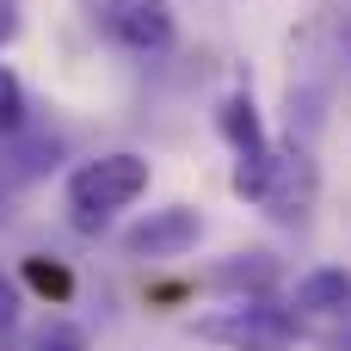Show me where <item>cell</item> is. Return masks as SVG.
<instances>
[{"label":"cell","mask_w":351,"mask_h":351,"mask_svg":"<svg viewBox=\"0 0 351 351\" xmlns=\"http://www.w3.org/2000/svg\"><path fill=\"white\" fill-rule=\"evenodd\" d=\"M148 191V160L142 154H99L68 179V216L80 234H99L117 210H130Z\"/></svg>","instance_id":"6da1fadb"},{"label":"cell","mask_w":351,"mask_h":351,"mask_svg":"<svg viewBox=\"0 0 351 351\" xmlns=\"http://www.w3.org/2000/svg\"><path fill=\"white\" fill-rule=\"evenodd\" d=\"M197 333L210 346H228V351H290L296 346V315L253 296V302H228V308L204 315Z\"/></svg>","instance_id":"7a4b0ae2"},{"label":"cell","mask_w":351,"mask_h":351,"mask_svg":"<svg viewBox=\"0 0 351 351\" xmlns=\"http://www.w3.org/2000/svg\"><path fill=\"white\" fill-rule=\"evenodd\" d=\"M99 25H105L123 49H136V56H160V49H173V37H179V19H173L167 0H105V6H99Z\"/></svg>","instance_id":"3957f363"},{"label":"cell","mask_w":351,"mask_h":351,"mask_svg":"<svg viewBox=\"0 0 351 351\" xmlns=\"http://www.w3.org/2000/svg\"><path fill=\"white\" fill-rule=\"evenodd\" d=\"M308 204H315V160H308L296 142H290V148H271L259 210H271V216H308Z\"/></svg>","instance_id":"277c9868"},{"label":"cell","mask_w":351,"mask_h":351,"mask_svg":"<svg viewBox=\"0 0 351 351\" xmlns=\"http://www.w3.org/2000/svg\"><path fill=\"white\" fill-rule=\"evenodd\" d=\"M197 234H204V216L191 204H167V210H154L148 222H136L123 234V253H136V259H173L185 247H197Z\"/></svg>","instance_id":"5b68a950"},{"label":"cell","mask_w":351,"mask_h":351,"mask_svg":"<svg viewBox=\"0 0 351 351\" xmlns=\"http://www.w3.org/2000/svg\"><path fill=\"white\" fill-rule=\"evenodd\" d=\"M302 315H346L351 308V271L339 265H327V271H308V278H296V296H290Z\"/></svg>","instance_id":"8992f818"},{"label":"cell","mask_w":351,"mask_h":351,"mask_svg":"<svg viewBox=\"0 0 351 351\" xmlns=\"http://www.w3.org/2000/svg\"><path fill=\"white\" fill-rule=\"evenodd\" d=\"M216 123H222V136H228L234 160H241V154H265V148H271V142H265V123H259V105H253L247 93H234V99L216 111Z\"/></svg>","instance_id":"52a82bcc"},{"label":"cell","mask_w":351,"mask_h":351,"mask_svg":"<svg viewBox=\"0 0 351 351\" xmlns=\"http://www.w3.org/2000/svg\"><path fill=\"white\" fill-rule=\"evenodd\" d=\"M25 284H31L37 296H49V302H68V296H74V271H68L62 259H43V253L25 259Z\"/></svg>","instance_id":"ba28073f"},{"label":"cell","mask_w":351,"mask_h":351,"mask_svg":"<svg viewBox=\"0 0 351 351\" xmlns=\"http://www.w3.org/2000/svg\"><path fill=\"white\" fill-rule=\"evenodd\" d=\"M25 130V86L12 68H0V136H19Z\"/></svg>","instance_id":"9c48e42d"},{"label":"cell","mask_w":351,"mask_h":351,"mask_svg":"<svg viewBox=\"0 0 351 351\" xmlns=\"http://www.w3.org/2000/svg\"><path fill=\"white\" fill-rule=\"evenodd\" d=\"M31 351H86V333L68 327V321H49V327L31 339Z\"/></svg>","instance_id":"30bf717a"},{"label":"cell","mask_w":351,"mask_h":351,"mask_svg":"<svg viewBox=\"0 0 351 351\" xmlns=\"http://www.w3.org/2000/svg\"><path fill=\"white\" fill-rule=\"evenodd\" d=\"M12 327H19V290H12V284L0 278V339H6Z\"/></svg>","instance_id":"8fae6325"},{"label":"cell","mask_w":351,"mask_h":351,"mask_svg":"<svg viewBox=\"0 0 351 351\" xmlns=\"http://www.w3.org/2000/svg\"><path fill=\"white\" fill-rule=\"evenodd\" d=\"M19 37V0H0V43Z\"/></svg>","instance_id":"7c38bea8"}]
</instances>
